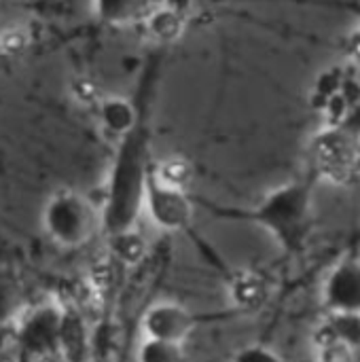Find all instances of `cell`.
I'll use <instances>...</instances> for the list:
<instances>
[{
	"instance_id": "6da1fadb",
	"label": "cell",
	"mask_w": 360,
	"mask_h": 362,
	"mask_svg": "<svg viewBox=\"0 0 360 362\" xmlns=\"http://www.w3.org/2000/svg\"><path fill=\"white\" fill-rule=\"evenodd\" d=\"M312 180H291L272 189L248 210H219V214L246 218L259 225L284 252L295 255L306 248L312 233Z\"/></svg>"
},
{
	"instance_id": "7a4b0ae2",
	"label": "cell",
	"mask_w": 360,
	"mask_h": 362,
	"mask_svg": "<svg viewBox=\"0 0 360 362\" xmlns=\"http://www.w3.org/2000/svg\"><path fill=\"white\" fill-rule=\"evenodd\" d=\"M149 170L151 163L144 138L134 132L132 136L123 138L106 189L102 225L106 227L108 235L134 227L138 214L142 212Z\"/></svg>"
},
{
	"instance_id": "3957f363",
	"label": "cell",
	"mask_w": 360,
	"mask_h": 362,
	"mask_svg": "<svg viewBox=\"0 0 360 362\" xmlns=\"http://www.w3.org/2000/svg\"><path fill=\"white\" fill-rule=\"evenodd\" d=\"M45 233L62 248L87 244L102 225V216L91 199L72 189L53 193L40 214Z\"/></svg>"
},
{
	"instance_id": "277c9868",
	"label": "cell",
	"mask_w": 360,
	"mask_h": 362,
	"mask_svg": "<svg viewBox=\"0 0 360 362\" xmlns=\"http://www.w3.org/2000/svg\"><path fill=\"white\" fill-rule=\"evenodd\" d=\"M310 163L318 180L344 187L360 168L359 138L342 125H329L310 140Z\"/></svg>"
},
{
	"instance_id": "5b68a950",
	"label": "cell",
	"mask_w": 360,
	"mask_h": 362,
	"mask_svg": "<svg viewBox=\"0 0 360 362\" xmlns=\"http://www.w3.org/2000/svg\"><path fill=\"white\" fill-rule=\"evenodd\" d=\"M64 308L55 303L38 305L25 312L17 327V346L30 358H47L59 352V331Z\"/></svg>"
},
{
	"instance_id": "8992f818",
	"label": "cell",
	"mask_w": 360,
	"mask_h": 362,
	"mask_svg": "<svg viewBox=\"0 0 360 362\" xmlns=\"http://www.w3.org/2000/svg\"><path fill=\"white\" fill-rule=\"evenodd\" d=\"M144 214L151 225L163 233L185 231L193 221V202L187 191H176L159 185L149 170L146 187H144Z\"/></svg>"
},
{
	"instance_id": "52a82bcc",
	"label": "cell",
	"mask_w": 360,
	"mask_h": 362,
	"mask_svg": "<svg viewBox=\"0 0 360 362\" xmlns=\"http://www.w3.org/2000/svg\"><path fill=\"white\" fill-rule=\"evenodd\" d=\"M204 318L176 301H157L142 314V333L149 339L182 344Z\"/></svg>"
},
{
	"instance_id": "ba28073f",
	"label": "cell",
	"mask_w": 360,
	"mask_h": 362,
	"mask_svg": "<svg viewBox=\"0 0 360 362\" xmlns=\"http://www.w3.org/2000/svg\"><path fill=\"white\" fill-rule=\"evenodd\" d=\"M323 303L331 314L360 316V261L342 259L323 282Z\"/></svg>"
},
{
	"instance_id": "9c48e42d",
	"label": "cell",
	"mask_w": 360,
	"mask_h": 362,
	"mask_svg": "<svg viewBox=\"0 0 360 362\" xmlns=\"http://www.w3.org/2000/svg\"><path fill=\"white\" fill-rule=\"evenodd\" d=\"M269 282L252 269H238L227 282V297L236 314L259 312L269 299Z\"/></svg>"
},
{
	"instance_id": "30bf717a",
	"label": "cell",
	"mask_w": 360,
	"mask_h": 362,
	"mask_svg": "<svg viewBox=\"0 0 360 362\" xmlns=\"http://www.w3.org/2000/svg\"><path fill=\"white\" fill-rule=\"evenodd\" d=\"M98 119L104 132L115 138H127L138 127V110L136 106L121 95H106L98 106Z\"/></svg>"
},
{
	"instance_id": "8fae6325",
	"label": "cell",
	"mask_w": 360,
	"mask_h": 362,
	"mask_svg": "<svg viewBox=\"0 0 360 362\" xmlns=\"http://www.w3.org/2000/svg\"><path fill=\"white\" fill-rule=\"evenodd\" d=\"M146 34L161 45H172L176 40H180L185 36L187 30V17L178 6L172 4H157L153 6V11L146 15V19L142 21Z\"/></svg>"
},
{
	"instance_id": "7c38bea8",
	"label": "cell",
	"mask_w": 360,
	"mask_h": 362,
	"mask_svg": "<svg viewBox=\"0 0 360 362\" xmlns=\"http://www.w3.org/2000/svg\"><path fill=\"white\" fill-rule=\"evenodd\" d=\"M153 0H93L95 17L115 28H125L136 21H144L153 11Z\"/></svg>"
},
{
	"instance_id": "4fadbf2b",
	"label": "cell",
	"mask_w": 360,
	"mask_h": 362,
	"mask_svg": "<svg viewBox=\"0 0 360 362\" xmlns=\"http://www.w3.org/2000/svg\"><path fill=\"white\" fill-rule=\"evenodd\" d=\"M59 354L66 362H85L89 356L87 325L76 310L64 308V320L59 331Z\"/></svg>"
},
{
	"instance_id": "5bb4252c",
	"label": "cell",
	"mask_w": 360,
	"mask_h": 362,
	"mask_svg": "<svg viewBox=\"0 0 360 362\" xmlns=\"http://www.w3.org/2000/svg\"><path fill=\"white\" fill-rule=\"evenodd\" d=\"M108 250L112 259L123 267H136L144 261L149 252V242L136 227H129L108 235Z\"/></svg>"
},
{
	"instance_id": "9a60e30c",
	"label": "cell",
	"mask_w": 360,
	"mask_h": 362,
	"mask_svg": "<svg viewBox=\"0 0 360 362\" xmlns=\"http://www.w3.org/2000/svg\"><path fill=\"white\" fill-rule=\"evenodd\" d=\"M151 176L168 189L189 193L193 182V165L185 157H166L151 165Z\"/></svg>"
},
{
	"instance_id": "2e32d148",
	"label": "cell",
	"mask_w": 360,
	"mask_h": 362,
	"mask_svg": "<svg viewBox=\"0 0 360 362\" xmlns=\"http://www.w3.org/2000/svg\"><path fill=\"white\" fill-rule=\"evenodd\" d=\"M23 291L11 269H0V325H8L21 316Z\"/></svg>"
},
{
	"instance_id": "e0dca14e",
	"label": "cell",
	"mask_w": 360,
	"mask_h": 362,
	"mask_svg": "<svg viewBox=\"0 0 360 362\" xmlns=\"http://www.w3.org/2000/svg\"><path fill=\"white\" fill-rule=\"evenodd\" d=\"M356 350L352 344L329 335L325 329H318L314 335V354L316 362H356Z\"/></svg>"
},
{
	"instance_id": "ac0fdd59",
	"label": "cell",
	"mask_w": 360,
	"mask_h": 362,
	"mask_svg": "<svg viewBox=\"0 0 360 362\" xmlns=\"http://www.w3.org/2000/svg\"><path fill=\"white\" fill-rule=\"evenodd\" d=\"M136 362H185L182 344L144 337L136 352Z\"/></svg>"
},
{
	"instance_id": "d6986e66",
	"label": "cell",
	"mask_w": 360,
	"mask_h": 362,
	"mask_svg": "<svg viewBox=\"0 0 360 362\" xmlns=\"http://www.w3.org/2000/svg\"><path fill=\"white\" fill-rule=\"evenodd\" d=\"M70 95L79 106H100V102L104 100L100 85L91 78V76H74L70 81Z\"/></svg>"
},
{
	"instance_id": "ffe728a7",
	"label": "cell",
	"mask_w": 360,
	"mask_h": 362,
	"mask_svg": "<svg viewBox=\"0 0 360 362\" xmlns=\"http://www.w3.org/2000/svg\"><path fill=\"white\" fill-rule=\"evenodd\" d=\"M30 47V36L23 28H8L0 32V53L8 57L21 55Z\"/></svg>"
},
{
	"instance_id": "44dd1931",
	"label": "cell",
	"mask_w": 360,
	"mask_h": 362,
	"mask_svg": "<svg viewBox=\"0 0 360 362\" xmlns=\"http://www.w3.org/2000/svg\"><path fill=\"white\" fill-rule=\"evenodd\" d=\"M231 362H289L284 361L280 354H276L274 350L265 348V346H246L242 350H238L233 354Z\"/></svg>"
},
{
	"instance_id": "7402d4cb",
	"label": "cell",
	"mask_w": 360,
	"mask_h": 362,
	"mask_svg": "<svg viewBox=\"0 0 360 362\" xmlns=\"http://www.w3.org/2000/svg\"><path fill=\"white\" fill-rule=\"evenodd\" d=\"M0 362H11L8 358H4V356H0Z\"/></svg>"
}]
</instances>
